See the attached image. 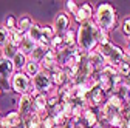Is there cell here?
I'll return each instance as SVG.
<instances>
[{"mask_svg": "<svg viewBox=\"0 0 130 128\" xmlns=\"http://www.w3.org/2000/svg\"><path fill=\"white\" fill-rule=\"evenodd\" d=\"M0 94H2V88H0Z\"/></svg>", "mask_w": 130, "mask_h": 128, "instance_id": "cell-31", "label": "cell"}, {"mask_svg": "<svg viewBox=\"0 0 130 128\" xmlns=\"http://www.w3.org/2000/svg\"><path fill=\"white\" fill-rule=\"evenodd\" d=\"M36 45H37L36 42H32L26 34H23V39H22V42H20V45H19V51L28 57V56L32 53V50L36 48Z\"/></svg>", "mask_w": 130, "mask_h": 128, "instance_id": "cell-16", "label": "cell"}, {"mask_svg": "<svg viewBox=\"0 0 130 128\" xmlns=\"http://www.w3.org/2000/svg\"><path fill=\"white\" fill-rule=\"evenodd\" d=\"M26 36L32 40V42H39L40 40V37H42V25H39V23H32V26L28 29V33H26Z\"/></svg>", "mask_w": 130, "mask_h": 128, "instance_id": "cell-21", "label": "cell"}, {"mask_svg": "<svg viewBox=\"0 0 130 128\" xmlns=\"http://www.w3.org/2000/svg\"><path fill=\"white\" fill-rule=\"evenodd\" d=\"M11 90L15 94H29V91L32 90V83L31 79L23 73V71H15L12 79H11Z\"/></svg>", "mask_w": 130, "mask_h": 128, "instance_id": "cell-4", "label": "cell"}, {"mask_svg": "<svg viewBox=\"0 0 130 128\" xmlns=\"http://www.w3.org/2000/svg\"><path fill=\"white\" fill-rule=\"evenodd\" d=\"M96 50L99 51V54L104 57L107 65L115 67V68L119 65V63L124 60V57H125V53H124L122 48L118 46V45H115V43H111V42H108V43H105L102 46H98Z\"/></svg>", "mask_w": 130, "mask_h": 128, "instance_id": "cell-3", "label": "cell"}, {"mask_svg": "<svg viewBox=\"0 0 130 128\" xmlns=\"http://www.w3.org/2000/svg\"><path fill=\"white\" fill-rule=\"evenodd\" d=\"M40 71H42V70H40V63L32 62V60H28V62H26V65H25V68H23V73H25L29 79L36 77Z\"/></svg>", "mask_w": 130, "mask_h": 128, "instance_id": "cell-19", "label": "cell"}, {"mask_svg": "<svg viewBox=\"0 0 130 128\" xmlns=\"http://www.w3.org/2000/svg\"><path fill=\"white\" fill-rule=\"evenodd\" d=\"M62 39H63V45L67 46V48L76 46V31L71 29V28H68V29L62 34Z\"/></svg>", "mask_w": 130, "mask_h": 128, "instance_id": "cell-20", "label": "cell"}, {"mask_svg": "<svg viewBox=\"0 0 130 128\" xmlns=\"http://www.w3.org/2000/svg\"><path fill=\"white\" fill-rule=\"evenodd\" d=\"M0 126L2 128H20L23 126V119L17 111H9L3 117H0Z\"/></svg>", "mask_w": 130, "mask_h": 128, "instance_id": "cell-10", "label": "cell"}, {"mask_svg": "<svg viewBox=\"0 0 130 128\" xmlns=\"http://www.w3.org/2000/svg\"><path fill=\"white\" fill-rule=\"evenodd\" d=\"M124 53H125V56H128V57H130V37H128V39H127V42H125Z\"/></svg>", "mask_w": 130, "mask_h": 128, "instance_id": "cell-30", "label": "cell"}, {"mask_svg": "<svg viewBox=\"0 0 130 128\" xmlns=\"http://www.w3.org/2000/svg\"><path fill=\"white\" fill-rule=\"evenodd\" d=\"M14 73L15 70L12 67V62L9 59L0 57V88H2V91L11 88V79Z\"/></svg>", "mask_w": 130, "mask_h": 128, "instance_id": "cell-5", "label": "cell"}, {"mask_svg": "<svg viewBox=\"0 0 130 128\" xmlns=\"http://www.w3.org/2000/svg\"><path fill=\"white\" fill-rule=\"evenodd\" d=\"M87 65L90 67L91 70V74H99L104 68H105V60L104 57L99 54V51L94 50V51H90L87 53Z\"/></svg>", "mask_w": 130, "mask_h": 128, "instance_id": "cell-8", "label": "cell"}, {"mask_svg": "<svg viewBox=\"0 0 130 128\" xmlns=\"http://www.w3.org/2000/svg\"><path fill=\"white\" fill-rule=\"evenodd\" d=\"M11 62H12V67H14L15 71H23L26 62H28V57L25 54H22L20 51H17V53H15V56L11 59Z\"/></svg>", "mask_w": 130, "mask_h": 128, "instance_id": "cell-18", "label": "cell"}, {"mask_svg": "<svg viewBox=\"0 0 130 128\" xmlns=\"http://www.w3.org/2000/svg\"><path fill=\"white\" fill-rule=\"evenodd\" d=\"M93 12H94V9H93V6H91L90 3H87V2L80 3V5L77 6L76 14H74L76 23H77V25H82V23H85V22L93 20Z\"/></svg>", "mask_w": 130, "mask_h": 128, "instance_id": "cell-11", "label": "cell"}, {"mask_svg": "<svg viewBox=\"0 0 130 128\" xmlns=\"http://www.w3.org/2000/svg\"><path fill=\"white\" fill-rule=\"evenodd\" d=\"M8 42H9V31L3 25H0V48H3Z\"/></svg>", "mask_w": 130, "mask_h": 128, "instance_id": "cell-26", "label": "cell"}, {"mask_svg": "<svg viewBox=\"0 0 130 128\" xmlns=\"http://www.w3.org/2000/svg\"><path fill=\"white\" fill-rule=\"evenodd\" d=\"M116 71L121 77H127V79L130 77V57L128 56H125L124 60L116 67Z\"/></svg>", "mask_w": 130, "mask_h": 128, "instance_id": "cell-22", "label": "cell"}, {"mask_svg": "<svg viewBox=\"0 0 130 128\" xmlns=\"http://www.w3.org/2000/svg\"><path fill=\"white\" fill-rule=\"evenodd\" d=\"M48 48L50 46H40V45H36V48L32 50V53L28 56V60H32V62H37L40 63L45 57V53L48 51Z\"/></svg>", "mask_w": 130, "mask_h": 128, "instance_id": "cell-17", "label": "cell"}, {"mask_svg": "<svg viewBox=\"0 0 130 128\" xmlns=\"http://www.w3.org/2000/svg\"><path fill=\"white\" fill-rule=\"evenodd\" d=\"M107 99V96L104 94V91L99 88V85L94 83L91 85V88L88 90V94L85 97V105L90 106V108H99Z\"/></svg>", "mask_w": 130, "mask_h": 128, "instance_id": "cell-7", "label": "cell"}, {"mask_svg": "<svg viewBox=\"0 0 130 128\" xmlns=\"http://www.w3.org/2000/svg\"><path fill=\"white\" fill-rule=\"evenodd\" d=\"M99 34L101 29L93 20L79 25V28L76 29V46L84 53L94 51L99 46Z\"/></svg>", "mask_w": 130, "mask_h": 128, "instance_id": "cell-1", "label": "cell"}, {"mask_svg": "<svg viewBox=\"0 0 130 128\" xmlns=\"http://www.w3.org/2000/svg\"><path fill=\"white\" fill-rule=\"evenodd\" d=\"M0 128H2V126H0Z\"/></svg>", "mask_w": 130, "mask_h": 128, "instance_id": "cell-32", "label": "cell"}, {"mask_svg": "<svg viewBox=\"0 0 130 128\" xmlns=\"http://www.w3.org/2000/svg\"><path fill=\"white\" fill-rule=\"evenodd\" d=\"M121 31H122L124 36H127V39L130 37V15L124 17V20L121 23Z\"/></svg>", "mask_w": 130, "mask_h": 128, "instance_id": "cell-28", "label": "cell"}, {"mask_svg": "<svg viewBox=\"0 0 130 128\" xmlns=\"http://www.w3.org/2000/svg\"><path fill=\"white\" fill-rule=\"evenodd\" d=\"M96 26L105 31V33H111L113 29L118 26V14L116 9L113 8L110 3H101L94 11V20Z\"/></svg>", "mask_w": 130, "mask_h": 128, "instance_id": "cell-2", "label": "cell"}, {"mask_svg": "<svg viewBox=\"0 0 130 128\" xmlns=\"http://www.w3.org/2000/svg\"><path fill=\"white\" fill-rule=\"evenodd\" d=\"M32 23H34V20H32L29 15H20V17L17 19V25H15V29L19 31L20 34H26L28 29L32 26Z\"/></svg>", "mask_w": 130, "mask_h": 128, "instance_id": "cell-15", "label": "cell"}, {"mask_svg": "<svg viewBox=\"0 0 130 128\" xmlns=\"http://www.w3.org/2000/svg\"><path fill=\"white\" fill-rule=\"evenodd\" d=\"M70 23H71L70 15L65 12V11H62V12H57V14L54 15V20H53V25H51V26H53V29H54L56 34L62 36L65 31L70 28Z\"/></svg>", "mask_w": 130, "mask_h": 128, "instance_id": "cell-9", "label": "cell"}, {"mask_svg": "<svg viewBox=\"0 0 130 128\" xmlns=\"http://www.w3.org/2000/svg\"><path fill=\"white\" fill-rule=\"evenodd\" d=\"M77 2H74V0H67V2H65V9H67L68 12H71L73 15L76 14V11H77Z\"/></svg>", "mask_w": 130, "mask_h": 128, "instance_id": "cell-29", "label": "cell"}, {"mask_svg": "<svg viewBox=\"0 0 130 128\" xmlns=\"http://www.w3.org/2000/svg\"><path fill=\"white\" fill-rule=\"evenodd\" d=\"M19 51V48L17 46H14L11 42H8L3 48H2V57H5V59H12L14 56H15V53Z\"/></svg>", "mask_w": 130, "mask_h": 128, "instance_id": "cell-23", "label": "cell"}, {"mask_svg": "<svg viewBox=\"0 0 130 128\" xmlns=\"http://www.w3.org/2000/svg\"><path fill=\"white\" fill-rule=\"evenodd\" d=\"M8 31H12V29H15V25H17V19L14 17V15H11V14H8L6 17H5V20H3V23H2Z\"/></svg>", "mask_w": 130, "mask_h": 128, "instance_id": "cell-25", "label": "cell"}, {"mask_svg": "<svg viewBox=\"0 0 130 128\" xmlns=\"http://www.w3.org/2000/svg\"><path fill=\"white\" fill-rule=\"evenodd\" d=\"M22 39H23V34H20L17 29H12V31H9V42H11L14 46H17V48H19V45H20Z\"/></svg>", "mask_w": 130, "mask_h": 128, "instance_id": "cell-24", "label": "cell"}, {"mask_svg": "<svg viewBox=\"0 0 130 128\" xmlns=\"http://www.w3.org/2000/svg\"><path fill=\"white\" fill-rule=\"evenodd\" d=\"M80 123L85 128H94V125L99 122V114H98V108H90L85 106L82 111V116H80Z\"/></svg>", "mask_w": 130, "mask_h": 128, "instance_id": "cell-13", "label": "cell"}, {"mask_svg": "<svg viewBox=\"0 0 130 128\" xmlns=\"http://www.w3.org/2000/svg\"><path fill=\"white\" fill-rule=\"evenodd\" d=\"M42 36H43L46 40H51V39L56 36L53 26H51V25H42Z\"/></svg>", "mask_w": 130, "mask_h": 128, "instance_id": "cell-27", "label": "cell"}, {"mask_svg": "<svg viewBox=\"0 0 130 128\" xmlns=\"http://www.w3.org/2000/svg\"><path fill=\"white\" fill-rule=\"evenodd\" d=\"M50 77H51L53 87L62 88V87H65V85L68 83V77H67V74H65V71H63L62 68H57L56 71H53V73L50 74Z\"/></svg>", "mask_w": 130, "mask_h": 128, "instance_id": "cell-14", "label": "cell"}, {"mask_svg": "<svg viewBox=\"0 0 130 128\" xmlns=\"http://www.w3.org/2000/svg\"><path fill=\"white\" fill-rule=\"evenodd\" d=\"M31 83H32V88H34L37 93H40V94H48V93H51V90H53L51 77H50V74L45 73V71H40L36 77H32Z\"/></svg>", "mask_w": 130, "mask_h": 128, "instance_id": "cell-6", "label": "cell"}, {"mask_svg": "<svg viewBox=\"0 0 130 128\" xmlns=\"http://www.w3.org/2000/svg\"><path fill=\"white\" fill-rule=\"evenodd\" d=\"M15 111L22 116V119H25L29 114L34 113V108H32V99H31L29 94L19 96V99H17V110H15Z\"/></svg>", "mask_w": 130, "mask_h": 128, "instance_id": "cell-12", "label": "cell"}]
</instances>
